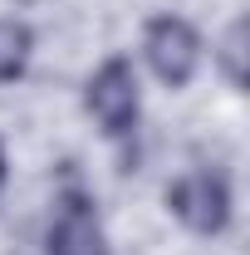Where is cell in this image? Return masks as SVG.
I'll list each match as a JSON object with an SVG mask.
<instances>
[{"label":"cell","mask_w":250,"mask_h":255,"mask_svg":"<svg viewBox=\"0 0 250 255\" xmlns=\"http://www.w3.org/2000/svg\"><path fill=\"white\" fill-rule=\"evenodd\" d=\"M167 206H172V216L196 231V236H221L226 226H231V182L211 172V167H196L187 177H177L172 187H167Z\"/></svg>","instance_id":"6da1fadb"},{"label":"cell","mask_w":250,"mask_h":255,"mask_svg":"<svg viewBox=\"0 0 250 255\" xmlns=\"http://www.w3.org/2000/svg\"><path fill=\"white\" fill-rule=\"evenodd\" d=\"M89 113L98 118V128L108 132V137H127L132 128H137V108H142V89H137V74H132V64L123 54H113V59H103L94 69V79H89Z\"/></svg>","instance_id":"7a4b0ae2"},{"label":"cell","mask_w":250,"mask_h":255,"mask_svg":"<svg viewBox=\"0 0 250 255\" xmlns=\"http://www.w3.org/2000/svg\"><path fill=\"white\" fill-rule=\"evenodd\" d=\"M142 54L167 89H187L196 64H201V34L182 15H152L142 30Z\"/></svg>","instance_id":"3957f363"},{"label":"cell","mask_w":250,"mask_h":255,"mask_svg":"<svg viewBox=\"0 0 250 255\" xmlns=\"http://www.w3.org/2000/svg\"><path fill=\"white\" fill-rule=\"evenodd\" d=\"M44 246H49V255H108V241H103L98 211H94V201H89L79 187H69L59 196Z\"/></svg>","instance_id":"277c9868"},{"label":"cell","mask_w":250,"mask_h":255,"mask_svg":"<svg viewBox=\"0 0 250 255\" xmlns=\"http://www.w3.org/2000/svg\"><path fill=\"white\" fill-rule=\"evenodd\" d=\"M250 25L246 20H231L226 25V34H221V44H216V64H221V74L231 79V89H246V79H250Z\"/></svg>","instance_id":"5b68a950"},{"label":"cell","mask_w":250,"mask_h":255,"mask_svg":"<svg viewBox=\"0 0 250 255\" xmlns=\"http://www.w3.org/2000/svg\"><path fill=\"white\" fill-rule=\"evenodd\" d=\"M30 54H34L30 25H20V20H0V84L20 79L25 64H30Z\"/></svg>","instance_id":"8992f818"},{"label":"cell","mask_w":250,"mask_h":255,"mask_svg":"<svg viewBox=\"0 0 250 255\" xmlns=\"http://www.w3.org/2000/svg\"><path fill=\"white\" fill-rule=\"evenodd\" d=\"M0 182H5V152H0Z\"/></svg>","instance_id":"52a82bcc"}]
</instances>
